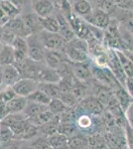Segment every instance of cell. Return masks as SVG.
<instances>
[{
	"label": "cell",
	"mask_w": 133,
	"mask_h": 149,
	"mask_svg": "<svg viewBox=\"0 0 133 149\" xmlns=\"http://www.w3.org/2000/svg\"><path fill=\"white\" fill-rule=\"evenodd\" d=\"M63 52L72 63H83L88 61V42L79 37L66 43Z\"/></svg>",
	"instance_id": "6da1fadb"
},
{
	"label": "cell",
	"mask_w": 133,
	"mask_h": 149,
	"mask_svg": "<svg viewBox=\"0 0 133 149\" xmlns=\"http://www.w3.org/2000/svg\"><path fill=\"white\" fill-rule=\"evenodd\" d=\"M37 35L46 50H53V51H63L64 50L66 41L63 39L60 33L40 30L39 32H37Z\"/></svg>",
	"instance_id": "7a4b0ae2"
},
{
	"label": "cell",
	"mask_w": 133,
	"mask_h": 149,
	"mask_svg": "<svg viewBox=\"0 0 133 149\" xmlns=\"http://www.w3.org/2000/svg\"><path fill=\"white\" fill-rule=\"evenodd\" d=\"M78 107L81 111L88 112L93 116H101L105 111V107L100 102V98L91 95L84 97L79 102Z\"/></svg>",
	"instance_id": "3957f363"
},
{
	"label": "cell",
	"mask_w": 133,
	"mask_h": 149,
	"mask_svg": "<svg viewBox=\"0 0 133 149\" xmlns=\"http://www.w3.org/2000/svg\"><path fill=\"white\" fill-rule=\"evenodd\" d=\"M14 66L16 67L17 70L20 73L21 78H28V79H34L37 81L38 74L43 67L45 66V63H40V62H35L33 60L27 58L26 60L17 63Z\"/></svg>",
	"instance_id": "277c9868"
},
{
	"label": "cell",
	"mask_w": 133,
	"mask_h": 149,
	"mask_svg": "<svg viewBox=\"0 0 133 149\" xmlns=\"http://www.w3.org/2000/svg\"><path fill=\"white\" fill-rule=\"evenodd\" d=\"M28 42V58L35 62L44 63L46 49L40 41L37 33L27 37Z\"/></svg>",
	"instance_id": "5b68a950"
},
{
	"label": "cell",
	"mask_w": 133,
	"mask_h": 149,
	"mask_svg": "<svg viewBox=\"0 0 133 149\" xmlns=\"http://www.w3.org/2000/svg\"><path fill=\"white\" fill-rule=\"evenodd\" d=\"M108 68L112 72V74L115 76L117 81L125 88L127 77L125 74V72L123 70L119 58H118L116 50L108 49Z\"/></svg>",
	"instance_id": "8992f818"
},
{
	"label": "cell",
	"mask_w": 133,
	"mask_h": 149,
	"mask_svg": "<svg viewBox=\"0 0 133 149\" xmlns=\"http://www.w3.org/2000/svg\"><path fill=\"white\" fill-rule=\"evenodd\" d=\"M70 62L71 61L68 59L66 54L63 51H53V50L45 51V65L52 69H55L56 71H60L65 65Z\"/></svg>",
	"instance_id": "52a82bcc"
},
{
	"label": "cell",
	"mask_w": 133,
	"mask_h": 149,
	"mask_svg": "<svg viewBox=\"0 0 133 149\" xmlns=\"http://www.w3.org/2000/svg\"><path fill=\"white\" fill-rule=\"evenodd\" d=\"M12 88H13L16 95L27 98L29 95H32L34 92H36L39 88V81L34 79L21 78Z\"/></svg>",
	"instance_id": "ba28073f"
},
{
	"label": "cell",
	"mask_w": 133,
	"mask_h": 149,
	"mask_svg": "<svg viewBox=\"0 0 133 149\" xmlns=\"http://www.w3.org/2000/svg\"><path fill=\"white\" fill-rule=\"evenodd\" d=\"M84 20L89 25H93L94 27L102 29V30H106L109 26L111 19L109 17V14L96 7Z\"/></svg>",
	"instance_id": "9c48e42d"
},
{
	"label": "cell",
	"mask_w": 133,
	"mask_h": 149,
	"mask_svg": "<svg viewBox=\"0 0 133 149\" xmlns=\"http://www.w3.org/2000/svg\"><path fill=\"white\" fill-rule=\"evenodd\" d=\"M72 68L75 78L83 83H88L93 78L91 65L88 63V61L83 63H72Z\"/></svg>",
	"instance_id": "30bf717a"
},
{
	"label": "cell",
	"mask_w": 133,
	"mask_h": 149,
	"mask_svg": "<svg viewBox=\"0 0 133 149\" xmlns=\"http://www.w3.org/2000/svg\"><path fill=\"white\" fill-rule=\"evenodd\" d=\"M12 47L14 49V55H15V64L20 63L28 58L27 38L17 36L12 44Z\"/></svg>",
	"instance_id": "8fae6325"
},
{
	"label": "cell",
	"mask_w": 133,
	"mask_h": 149,
	"mask_svg": "<svg viewBox=\"0 0 133 149\" xmlns=\"http://www.w3.org/2000/svg\"><path fill=\"white\" fill-rule=\"evenodd\" d=\"M31 4H32L33 12L39 18L51 16L55 10V5L51 0H38Z\"/></svg>",
	"instance_id": "7c38bea8"
},
{
	"label": "cell",
	"mask_w": 133,
	"mask_h": 149,
	"mask_svg": "<svg viewBox=\"0 0 133 149\" xmlns=\"http://www.w3.org/2000/svg\"><path fill=\"white\" fill-rule=\"evenodd\" d=\"M70 4L72 12L83 19L88 17L93 10V4L88 0H71Z\"/></svg>",
	"instance_id": "4fadbf2b"
},
{
	"label": "cell",
	"mask_w": 133,
	"mask_h": 149,
	"mask_svg": "<svg viewBox=\"0 0 133 149\" xmlns=\"http://www.w3.org/2000/svg\"><path fill=\"white\" fill-rule=\"evenodd\" d=\"M20 79V73L14 65L2 67V84H3V86H13Z\"/></svg>",
	"instance_id": "5bb4252c"
},
{
	"label": "cell",
	"mask_w": 133,
	"mask_h": 149,
	"mask_svg": "<svg viewBox=\"0 0 133 149\" xmlns=\"http://www.w3.org/2000/svg\"><path fill=\"white\" fill-rule=\"evenodd\" d=\"M61 79L62 77L59 72L45 65L38 74L37 81L43 84H59Z\"/></svg>",
	"instance_id": "9a60e30c"
},
{
	"label": "cell",
	"mask_w": 133,
	"mask_h": 149,
	"mask_svg": "<svg viewBox=\"0 0 133 149\" xmlns=\"http://www.w3.org/2000/svg\"><path fill=\"white\" fill-rule=\"evenodd\" d=\"M5 26H7L9 29H11L17 36L27 38L28 36L31 35L30 32L28 31L27 27H26L25 24H24V21L22 17H21V15L9 19V21L5 24Z\"/></svg>",
	"instance_id": "2e32d148"
},
{
	"label": "cell",
	"mask_w": 133,
	"mask_h": 149,
	"mask_svg": "<svg viewBox=\"0 0 133 149\" xmlns=\"http://www.w3.org/2000/svg\"><path fill=\"white\" fill-rule=\"evenodd\" d=\"M28 100L23 97H14L8 102L5 103V109L8 114L11 113H22L27 105Z\"/></svg>",
	"instance_id": "e0dca14e"
},
{
	"label": "cell",
	"mask_w": 133,
	"mask_h": 149,
	"mask_svg": "<svg viewBox=\"0 0 133 149\" xmlns=\"http://www.w3.org/2000/svg\"><path fill=\"white\" fill-rule=\"evenodd\" d=\"M112 91H113V93H114L115 97H116V100H118V102H119L120 107H122L123 111L125 112L126 109L129 107V105L133 102L131 95L128 93L126 88L121 85L116 86V88Z\"/></svg>",
	"instance_id": "ac0fdd59"
},
{
	"label": "cell",
	"mask_w": 133,
	"mask_h": 149,
	"mask_svg": "<svg viewBox=\"0 0 133 149\" xmlns=\"http://www.w3.org/2000/svg\"><path fill=\"white\" fill-rule=\"evenodd\" d=\"M60 121H61L60 120V115H55L54 118L39 127L40 134L48 138L49 136L59 132Z\"/></svg>",
	"instance_id": "d6986e66"
},
{
	"label": "cell",
	"mask_w": 133,
	"mask_h": 149,
	"mask_svg": "<svg viewBox=\"0 0 133 149\" xmlns=\"http://www.w3.org/2000/svg\"><path fill=\"white\" fill-rule=\"evenodd\" d=\"M69 148L70 149H88V135L79 131L75 135L69 137Z\"/></svg>",
	"instance_id": "ffe728a7"
},
{
	"label": "cell",
	"mask_w": 133,
	"mask_h": 149,
	"mask_svg": "<svg viewBox=\"0 0 133 149\" xmlns=\"http://www.w3.org/2000/svg\"><path fill=\"white\" fill-rule=\"evenodd\" d=\"M48 142L54 149H69V137L60 132L49 136Z\"/></svg>",
	"instance_id": "44dd1931"
},
{
	"label": "cell",
	"mask_w": 133,
	"mask_h": 149,
	"mask_svg": "<svg viewBox=\"0 0 133 149\" xmlns=\"http://www.w3.org/2000/svg\"><path fill=\"white\" fill-rule=\"evenodd\" d=\"M15 65V55L12 46H5L0 49V66H11Z\"/></svg>",
	"instance_id": "7402d4cb"
},
{
	"label": "cell",
	"mask_w": 133,
	"mask_h": 149,
	"mask_svg": "<svg viewBox=\"0 0 133 149\" xmlns=\"http://www.w3.org/2000/svg\"><path fill=\"white\" fill-rule=\"evenodd\" d=\"M39 22L42 30H46L53 33L60 32V23L56 16L51 15L45 18H39Z\"/></svg>",
	"instance_id": "603a6c76"
},
{
	"label": "cell",
	"mask_w": 133,
	"mask_h": 149,
	"mask_svg": "<svg viewBox=\"0 0 133 149\" xmlns=\"http://www.w3.org/2000/svg\"><path fill=\"white\" fill-rule=\"evenodd\" d=\"M48 109V105H42V104H38V103L29 102H27L25 109H24L23 113L28 117L30 120H33L34 118L38 116L40 113H42L44 110Z\"/></svg>",
	"instance_id": "cb8c5ba5"
},
{
	"label": "cell",
	"mask_w": 133,
	"mask_h": 149,
	"mask_svg": "<svg viewBox=\"0 0 133 149\" xmlns=\"http://www.w3.org/2000/svg\"><path fill=\"white\" fill-rule=\"evenodd\" d=\"M39 90L43 91L51 100L60 98L63 92L61 91L59 84H43L39 83Z\"/></svg>",
	"instance_id": "d4e9b609"
},
{
	"label": "cell",
	"mask_w": 133,
	"mask_h": 149,
	"mask_svg": "<svg viewBox=\"0 0 133 149\" xmlns=\"http://www.w3.org/2000/svg\"><path fill=\"white\" fill-rule=\"evenodd\" d=\"M76 110H77L76 124H77V126H78L79 130H81V132L84 133V131L88 130L89 128H91V126H93V119L88 114L81 113V111L78 109L77 107H76Z\"/></svg>",
	"instance_id": "484cf974"
},
{
	"label": "cell",
	"mask_w": 133,
	"mask_h": 149,
	"mask_svg": "<svg viewBox=\"0 0 133 149\" xmlns=\"http://www.w3.org/2000/svg\"><path fill=\"white\" fill-rule=\"evenodd\" d=\"M88 149H108L107 143L102 133H93L88 135Z\"/></svg>",
	"instance_id": "4316f807"
},
{
	"label": "cell",
	"mask_w": 133,
	"mask_h": 149,
	"mask_svg": "<svg viewBox=\"0 0 133 149\" xmlns=\"http://www.w3.org/2000/svg\"><path fill=\"white\" fill-rule=\"evenodd\" d=\"M118 58H119L121 65L123 67V70L125 72V74L128 79L133 80V61L129 57L125 54L122 50H116Z\"/></svg>",
	"instance_id": "83f0119b"
},
{
	"label": "cell",
	"mask_w": 133,
	"mask_h": 149,
	"mask_svg": "<svg viewBox=\"0 0 133 149\" xmlns=\"http://www.w3.org/2000/svg\"><path fill=\"white\" fill-rule=\"evenodd\" d=\"M0 7L9 19L19 16L21 14L20 9L11 0H0Z\"/></svg>",
	"instance_id": "f1b7e54d"
},
{
	"label": "cell",
	"mask_w": 133,
	"mask_h": 149,
	"mask_svg": "<svg viewBox=\"0 0 133 149\" xmlns=\"http://www.w3.org/2000/svg\"><path fill=\"white\" fill-rule=\"evenodd\" d=\"M17 35L7 26H0V42L5 46H12Z\"/></svg>",
	"instance_id": "f546056e"
},
{
	"label": "cell",
	"mask_w": 133,
	"mask_h": 149,
	"mask_svg": "<svg viewBox=\"0 0 133 149\" xmlns=\"http://www.w3.org/2000/svg\"><path fill=\"white\" fill-rule=\"evenodd\" d=\"M27 100L29 102H32L35 103H38V104H42V105H49L50 102L52 100L48 97L46 93L38 88L36 92H34L32 95H30L27 97Z\"/></svg>",
	"instance_id": "4dcf8cb0"
},
{
	"label": "cell",
	"mask_w": 133,
	"mask_h": 149,
	"mask_svg": "<svg viewBox=\"0 0 133 149\" xmlns=\"http://www.w3.org/2000/svg\"><path fill=\"white\" fill-rule=\"evenodd\" d=\"M49 109L53 112L54 115H61L63 112H65L69 109L64 102H62L61 98H54L52 100L48 105Z\"/></svg>",
	"instance_id": "1f68e13d"
},
{
	"label": "cell",
	"mask_w": 133,
	"mask_h": 149,
	"mask_svg": "<svg viewBox=\"0 0 133 149\" xmlns=\"http://www.w3.org/2000/svg\"><path fill=\"white\" fill-rule=\"evenodd\" d=\"M14 139H15L14 133L10 127L1 124V126H0V143L3 145V144H6L14 140Z\"/></svg>",
	"instance_id": "d6a6232c"
},
{
	"label": "cell",
	"mask_w": 133,
	"mask_h": 149,
	"mask_svg": "<svg viewBox=\"0 0 133 149\" xmlns=\"http://www.w3.org/2000/svg\"><path fill=\"white\" fill-rule=\"evenodd\" d=\"M54 117H55V115L53 114V112L51 111L49 109V107H48L47 109L44 110L42 113H40L36 118H34L33 120H31V121H33L38 127H40L41 125H43V124L47 123L48 121H50L51 119H53Z\"/></svg>",
	"instance_id": "836d02e7"
},
{
	"label": "cell",
	"mask_w": 133,
	"mask_h": 149,
	"mask_svg": "<svg viewBox=\"0 0 133 149\" xmlns=\"http://www.w3.org/2000/svg\"><path fill=\"white\" fill-rule=\"evenodd\" d=\"M62 102L67 105L68 107H76L79 104V100L76 97V95H74L72 92H67V93H63L61 97Z\"/></svg>",
	"instance_id": "e575fe53"
},
{
	"label": "cell",
	"mask_w": 133,
	"mask_h": 149,
	"mask_svg": "<svg viewBox=\"0 0 133 149\" xmlns=\"http://www.w3.org/2000/svg\"><path fill=\"white\" fill-rule=\"evenodd\" d=\"M96 2H97V8L105 11L108 14L114 11L115 8L117 7L113 0H97Z\"/></svg>",
	"instance_id": "d590c367"
},
{
	"label": "cell",
	"mask_w": 133,
	"mask_h": 149,
	"mask_svg": "<svg viewBox=\"0 0 133 149\" xmlns=\"http://www.w3.org/2000/svg\"><path fill=\"white\" fill-rule=\"evenodd\" d=\"M115 5L124 10H133L132 0H113Z\"/></svg>",
	"instance_id": "8d00e7d4"
},
{
	"label": "cell",
	"mask_w": 133,
	"mask_h": 149,
	"mask_svg": "<svg viewBox=\"0 0 133 149\" xmlns=\"http://www.w3.org/2000/svg\"><path fill=\"white\" fill-rule=\"evenodd\" d=\"M125 117L130 126L133 128V102L129 105V107L125 111Z\"/></svg>",
	"instance_id": "74e56055"
},
{
	"label": "cell",
	"mask_w": 133,
	"mask_h": 149,
	"mask_svg": "<svg viewBox=\"0 0 133 149\" xmlns=\"http://www.w3.org/2000/svg\"><path fill=\"white\" fill-rule=\"evenodd\" d=\"M20 149H36V148H34L33 146H31L30 144L28 142H26V141H21Z\"/></svg>",
	"instance_id": "f35d334b"
},
{
	"label": "cell",
	"mask_w": 133,
	"mask_h": 149,
	"mask_svg": "<svg viewBox=\"0 0 133 149\" xmlns=\"http://www.w3.org/2000/svg\"><path fill=\"white\" fill-rule=\"evenodd\" d=\"M51 1L54 3L55 7H59V8H60V6H61V3H62V0H51Z\"/></svg>",
	"instance_id": "ab89813d"
},
{
	"label": "cell",
	"mask_w": 133,
	"mask_h": 149,
	"mask_svg": "<svg viewBox=\"0 0 133 149\" xmlns=\"http://www.w3.org/2000/svg\"><path fill=\"white\" fill-rule=\"evenodd\" d=\"M2 47H3V44H2V43L1 42H0V49H1V48Z\"/></svg>",
	"instance_id": "60d3db41"
},
{
	"label": "cell",
	"mask_w": 133,
	"mask_h": 149,
	"mask_svg": "<svg viewBox=\"0 0 133 149\" xmlns=\"http://www.w3.org/2000/svg\"><path fill=\"white\" fill-rule=\"evenodd\" d=\"M36 1H38V0H31V3H33V2H36Z\"/></svg>",
	"instance_id": "b9f144b4"
},
{
	"label": "cell",
	"mask_w": 133,
	"mask_h": 149,
	"mask_svg": "<svg viewBox=\"0 0 133 149\" xmlns=\"http://www.w3.org/2000/svg\"><path fill=\"white\" fill-rule=\"evenodd\" d=\"M89 2H93V1H97V0H88Z\"/></svg>",
	"instance_id": "7bdbcfd3"
},
{
	"label": "cell",
	"mask_w": 133,
	"mask_h": 149,
	"mask_svg": "<svg viewBox=\"0 0 133 149\" xmlns=\"http://www.w3.org/2000/svg\"><path fill=\"white\" fill-rule=\"evenodd\" d=\"M68 1H71V0H68Z\"/></svg>",
	"instance_id": "ee69618b"
},
{
	"label": "cell",
	"mask_w": 133,
	"mask_h": 149,
	"mask_svg": "<svg viewBox=\"0 0 133 149\" xmlns=\"http://www.w3.org/2000/svg\"><path fill=\"white\" fill-rule=\"evenodd\" d=\"M125 149H127V147H126V148H125Z\"/></svg>",
	"instance_id": "f6af8a7d"
},
{
	"label": "cell",
	"mask_w": 133,
	"mask_h": 149,
	"mask_svg": "<svg viewBox=\"0 0 133 149\" xmlns=\"http://www.w3.org/2000/svg\"><path fill=\"white\" fill-rule=\"evenodd\" d=\"M132 2H133V0H132Z\"/></svg>",
	"instance_id": "bcb514c9"
},
{
	"label": "cell",
	"mask_w": 133,
	"mask_h": 149,
	"mask_svg": "<svg viewBox=\"0 0 133 149\" xmlns=\"http://www.w3.org/2000/svg\"></svg>",
	"instance_id": "7dc6e473"
}]
</instances>
